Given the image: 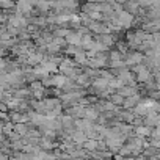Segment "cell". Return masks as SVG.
Wrapping results in <instances>:
<instances>
[{
    "mask_svg": "<svg viewBox=\"0 0 160 160\" xmlns=\"http://www.w3.org/2000/svg\"><path fill=\"white\" fill-rule=\"evenodd\" d=\"M143 124H144V126H149V127H157V126H160V115H158V112L149 110V112L143 116Z\"/></svg>",
    "mask_w": 160,
    "mask_h": 160,
    "instance_id": "obj_1",
    "label": "cell"
},
{
    "mask_svg": "<svg viewBox=\"0 0 160 160\" xmlns=\"http://www.w3.org/2000/svg\"><path fill=\"white\" fill-rule=\"evenodd\" d=\"M91 87L98 91V94L101 93V91H104V90H107L108 88V80L107 78H104V77H94V78H91Z\"/></svg>",
    "mask_w": 160,
    "mask_h": 160,
    "instance_id": "obj_2",
    "label": "cell"
},
{
    "mask_svg": "<svg viewBox=\"0 0 160 160\" xmlns=\"http://www.w3.org/2000/svg\"><path fill=\"white\" fill-rule=\"evenodd\" d=\"M66 42L68 44H72V46H80V39H82V35H80L77 30H69V33L64 36Z\"/></svg>",
    "mask_w": 160,
    "mask_h": 160,
    "instance_id": "obj_3",
    "label": "cell"
},
{
    "mask_svg": "<svg viewBox=\"0 0 160 160\" xmlns=\"http://www.w3.org/2000/svg\"><path fill=\"white\" fill-rule=\"evenodd\" d=\"M122 8H124L127 13H130L132 16H137L138 8H140V5H138V0H126V2L122 3Z\"/></svg>",
    "mask_w": 160,
    "mask_h": 160,
    "instance_id": "obj_4",
    "label": "cell"
},
{
    "mask_svg": "<svg viewBox=\"0 0 160 160\" xmlns=\"http://www.w3.org/2000/svg\"><path fill=\"white\" fill-rule=\"evenodd\" d=\"M71 140H72V143H75V144H82L85 140H87V135H85V132L83 130H78V129H74L72 132H71Z\"/></svg>",
    "mask_w": 160,
    "mask_h": 160,
    "instance_id": "obj_5",
    "label": "cell"
},
{
    "mask_svg": "<svg viewBox=\"0 0 160 160\" xmlns=\"http://www.w3.org/2000/svg\"><path fill=\"white\" fill-rule=\"evenodd\" d=\"M98 116H99V112H98L93 105H87V107H85V115H83V118H87V119H90V121H96Z\"/></svg>",
    "mask_w": 160,
    "mask_h": 160,
    "instance_id": "obj_6",
    "label": "cell"
},
{
    "mask_svg": "<svg viewBox=\"0 0 160 160\" xmlns=\"http://www.w3.org/2000/svg\"><path fill=\"white\" fill-rule=\"evenodd\" d=\"M80 146H82L85 151H88V152L96 151V149H98V140H96V138H87Z\"/></svg>",
    "mask_w": 160,
    "mask_h": 160,
    "instance_id": "obj_7",
    "label": "cell"
},
{
    "mask_svg": "<svg viewBox=\"0 0 160 160\" xmlns=\"http://www.w3.org/2000/svg\"><path fill=\"white\" fill-rule=\"evenodd\" d=\"M27 129H28V126H27V122H13V130L14 132H18L19 135H25V132H27Z\"/></svg>",
    "mask_w": 160,
    "mask_h": 160,
    "instance_id": "obj_8",
    "label": "cell"
},
{
    "mask_svg": "<svg viewBox=\"0 0 160 160\" xmlns=\"http://www.w3.org/2000/svg\"><path fill=\"white\" fill-rule=\"evenodd\" d=\"M107 99H108V101H110L112 104L118 105V107H121V105H122V101H124V98H122L121 94H118L116 91H115V93H112V94H110V96H108Z\"/></svg>",
    "mask_w": 160,
    "mask_h": 160,
    "instance_id": "obj_9",
    "label": "cell"
},
{
    "mask_svg": "<svg viewBox=\"0 0 160 160\" xmlns=\"http://www.w3.org/2000/svg\"><path fill=\"white\" fill-rule=\"evenodd\" d=\"M148 138H151V140H160V127L158 126L157 127H152Z\"/></svg>",
    "mask_w": 160,
    "mask_h": 160,
    "instance_id": "obj_10",
    "label": "cell"
},
{
    "mask_svg": "<svg viewBox=\"0 0 160 160\" xmlns=\"http://www.w3.org/2000/svg\"><path fill=\"white\" fill-rule=\"evenodd\" d=\"M2 130H3V133H5V135H8V133L13 130V122H11V121H5V122H3Z\"/></svg>",
    "mask_w": 160,
    "mask_h": 160,
    "instance_id": "obj_11",
    "label": "cell"
},
{
    "mask_svg": "<svg viewBox=\"0 0 160 160\" xmlns=\"http://www.w3.org/2000/svg\"><path fill=\"white\" fill-rule=\"evenodd\" d=\"M0 121H10L8 112H3V110H0Z\"/></svg>",
    "mask_w": 160,
    "mask_h": 160,
    "instance_id": "obj_12",
    "label": "cell"
}]
</instances>
